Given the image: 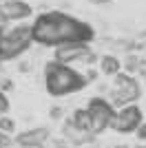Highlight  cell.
I'll return each instance as SVG.
<instances>
[{"instance_id": "6da1fadb", "label": "cell", "mask_w": 146, "mask_h": 148, "mask_svg": "<svg viewBox=\"0 0 146 148\" xmlns=\"http://www.w3.org/2000/svg\"><path fill=\"white\" fill-rule=\"evenodd\" d=\"M86 75H80L78 71L64 66L60 62H49L47 69H44V84H47V91L55 97H62V95H69V93L80 91L82 86H86Z\"/></svg>"}, {"instance_id": "7a4b0ae2", "label": "cell", "mask_w": 146, "mask_h": 148, "mask_svg": "<svg viewBox=\"0 0 146 148\" xmlns=\"http://www.w3.org/2000/svg\"><path fill=\"white\" fill-rule=\"evenodd\" d=\"M55 25H58V42L69 44V42H82L86 44L89 40H93V27L86 22L71 18L62 11H55ZM58 44V47H60Z\"/></svg>"}, {"instance_id": "3957f363", "label": "cell", "mask_w": 146, "mask_h": 148, "mask_svg": "<svg viewBox=\"0 0 146 148\" xmlns=\"http://www.w3.org/2000/svg\"><path fill=\"white\" fill-rule=\"evenodd\" d=\"M31 42H33L31 27H16V29L2 31V38H0V62L18 58L24 49H29Z\"/></svg>"}, {"instance_id": "277c9868", "label": "cell", "mask_w": 146, "mask_h": 148, "mask_svg": "<svg viewBox=\"0 0 146 148\" xmlns=\"http://www.w3.org/2000/svg\"><path fill=\"white\" fill-rule=\"evenodd\" d=\"M140 95H142V88H140V82L135 77H131L126 73H117L113 77V86L109 91V102L113 104V108L115 106L117 108H124L131 102H135Z\"/></svg>"}, {"instance_id": "5b68a950", "label": "cell", "mask_w": 146, "mask_h": 148, "mask_svg": "<svg viewBox=\"0 0 146 148\" xmlns=\"http://www.w3.org/2000/svg\"><path fill=\"white\" fill-rule=\"evenodd\" d=\"M86 111L91 115V128H89L91 135H100V133H104L106 128H111V122L115 117V108H113V104H111L109 99L93 97L91 102L86 104Z\"/></svg>"}, {"instance_id": "8992f818", "label": "cell", "mask_w": 146, "mask_h": 148, "mask_svg": "<svg viewBox=\"0 0 146 148\" xmlns=\"http://www.w3.org/2000/svg\"><path fill=\"white\" fill-rule=\"evenodd\" d=\"M33 42L44 44V47H58V25H55V11H49L38 16L33 27Z\"/></svg>"}, {"instance_id": "52a82bcc", "label": "cell", "mask_w": 146, "mask_h": 148, "mask_svg": "<svg viewBox=\"0 0 146 148\" xmlns=\"http://www.w3.org/2000/svg\"><path fill=\"white\" fill-rule=\"evenodd\" d=\"M144 122L142 119V111L140 106L135 104H128L120 111H115V117L111 122V128L117 130V133H135V130L140 128V124Z\"/></svg>"}, {"instance_id": "ba28073f", "label": "cell", "mask_w": 146, "mask_h": 148, "mask_svg": "<svg viewBox=\"0 0 146 148\" xmlns=\"http://www.w3.org/2000/svg\"><path fill=\"white\" fill-rule=\"evenodd\" d=\"M91 53L89 44L82 42H69V44H60L55 47V62H60L64 66L73 64V62H84V58Z\"/></svg>"}, {"instance_id": "9c48e42d", "label": "cell", "mask_w": 146, "mask_h": 148, "mask_svg": "<svg viewBox=\"0 0 146 148\" xmlns=\"http://www.w3.org/2000/svg\"><path fill=\"white\" fill-rule=\"evenodd\" d=\"M49 137H51L49 128L40 126V128H31V130L20 133V135L16 137V144L22 146V148H42L44 144L49 142Z\"/></svg>"}, {"instance_id": "30bf717a", "label": "cell", "mask_w": 146, "mask_h": 148, "mask_svg": "<svg viewBox=\"0 0 146 148\" xmlns=\"http://www.w3.org/2000/svg\"><path fill=\"white\" fill-rule=\"evenodd\" d=\"M0 9H2L5 20H27L33 13V9L24 0H7L5 5H0Z\"/></svg>"}, {"instance_id": "8fae6325", "label": "cell", "mask_w": 146, "mask_h": 148, "mask_svg": "<svg viewBox=\"0 0 146 148\" xmlns=\"http://www.w3.org/2000/svg\"><path fill=\"white\" fill-rule=\"evenodd\" d=\"M100 71H102L104 75L115 77V75L122 71V62L117 60L115 56H102V58H100Z\"/></svg>"}, {"instance_id": "7c38bea8", "label": "cell", "mask_w": 146, "mask_h": 148, "mask_svg": "<svg viewBox=\"0 0 146 148\" xmlns=\"http://www.w3.org/2000/svg\"><path fill=\"white\" fill-rule=\"evenodd\" d=\"M69 122H71L78 130H84V133H89V128H91V115H89L86 108H78V111L71 115ZM89 135H91V133H89Z\"/></svg>"}, {"instance_id": "4fadbf2b", "label": "cell", "mask_w": 146, "mask_h": 148, "mask_svg": "<svg viewBox=\"0 0 146 148\" xmlns=\"http://www.w3.org/2000/svg\"><path fill=\"white\" fill-rule=\"evenodd\" d=\"M140 64H142V58L140 56H128L122 66H124L126 75H131V73H135V71H140Z\"/></svg>"}, {"instance_id": "5bb4252c", "label": "cell", "mask_w": 146, "mask_h": 148, "mask_svg": "<svg viewBox=\"0 0 146 148\" xmlns=\"http://www.w3.org/2000/svg\"><path fill=\"white\" fill-rule=\"evenodd\" d=\"M16 130V122H13L11 117H7V115H2L0 117V133H5V135H9V133H13Z\"/></svg>"}, {"instance_id": "9a60e30c", "label": "cell", "mask_w": 146, "mask_h": 148, "mask_svg": "<svg viewBox=\"0 0 146 148\" xmlns=\"http://www.w3.org/2000/svg\"><path fill=\"white\" fill-rule=\"evenodd\" d=\"M7 111H9V99H7L5 93L0 91V115H5Z\"/></svg>"}, {"instance_id": "2e32d148", "label": "cell", "mask_w": 146, "mask_h": 148, "mask_svg": "<svg viewBox=\"0 0 146 148\" xmlns=\"http://www.w3.org/2000/svg\"><path fill=\"white\" fill-rule=\"evenodd\" d=\"M11 88H13L11 80H9V77H5V75H0V91L5 93V91H11Z\"/></svg>"}, {"instance_id": "e0dca14e", "label": "cell", "mask_w": 146, "mask_h": 148, "mask_svg": "<svg viewBox=\"0 0 146 148\" xmlns=\"http://www.w3.org/2000/svg\"><path fill=\"white\" fill-rule=\"evenodd\" d=\"M135 135H137V139H140V142H146V122L140 124V128L135 130Z\"/></svg>"}, {"instance_id": "ac0fdd59", "label": "cell", "mask_w": 146, "mask_h": 148, "mask_svg": "<svg viewBox=\"0 0 146 148\" xmlns=\"http://www.w3.org/2000/svg\"><path fill=\"white\" fill-rule=\"evenodd\" d=\"M49 115H51V119L62 117V108H60V106H55V108H51V113H49Z\"/></svg>"}, {"instance_id": "d6986e66", "label": "cell", "mask_w": 146, "mask_h": 148, "mask_svg": "<svg viewBox=\"0 0 146 148\" xmlns=\"http://www.w3.org/2000/svg\"><path fill=\"white\" fill-rule=\"evenodd\" d=\"M93 5H104V2H111V0H91Z\"/></svg>"}, {"instance_id": "ffe728a7", "label": "cell", "mask_w": 146, "mask_h": 148, "mask_svg": "<svg viewBox=\"0 0 146 148\" xmlns=\"http://www.w3.org/2000/svg\"><path fill=\"white\" fill-rule=\"evenodd\" d=\"M0 148H13V146H11V144H7V146H0Z\"/></svg>"}, {"instance_id": "44dd1931", "label": "cell", "mask_w": 146, "mask_h": 148, "mask_svg": "<svg viewBox=\"0 0 146 148\" xmlns=\"http://www.w3.org/2000/svg\"><path fill=\"white\" fill-rule=\"evenodd\" d=\"M0 38H2V27H0Z\"/></svg>"}]
</instances>
